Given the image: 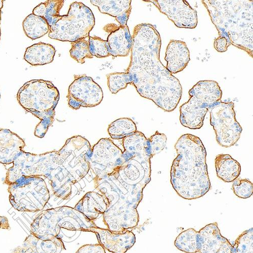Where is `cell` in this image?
<instances>
[{"label":"cell","instance_id":"1","mask_svg":"<svg viewBox=\"0 0 253 253\" xmlns=\"http://www.w3.org/2000/svg\"><path fill=\"white\" fill-rule=\"evenodd\" d=\"M131 61L126 70L140 95L165 112H173L181 98L179 81L161 63L160 34L149 24L136 26L132 36Z\"/></svg>","mask_w":253,"mask_h":253},{"label":"cell","instance_id":"2","mask_svg":"<svg viewBox=\"0 0 253 253\" xmlns=\"http://www.w3.org/2000/svg\"><path fill=\"white\" fill-rule=\"evenodd\" d=\"M177 153L171 170V183L182 198L193 200L204 196L211 187L205 147L198 137L186 134L175 145Z\"/></svg>","mask_w":253,"mask_h":253},{"label":"cell","instance_id":"3","mask_svg":"<svg viewBox=\"0 0 253 253\" xmlns=\"http://www.w3.org/2000/svg\"><path fill=\"white\" fill-rule=\"evenodd\" d=\"M94 182L95 188L109 202L103 214L108 229L123 233L136 227L139 221L137 208L143 198V189L126 184L116 173Z\"/></svg>","mask_w":253,"mask_h":253},{"label":"cell","instance_id":"4","mask_svg":"<svg viewBox=\"0 0 253 253\" xmlns=\"http://www.w3.org/2000/svg\"><path fill=\"white\" fill-rule=\"evenodd\" d=\"M220 36L253 55V1H203Z\"/></svg>","mask_w":253,"mask_h":253},{"label":"cell","instance_id":"5","mask_svg":"<svg viewBox=\"0 0 253 253\" xmlns=\"http://www.w3.org/2000/svg\"><path fill=\"white\" fill-rule=\"evenodd\" d=\"M92 148L89 142L81 136L68 139L59 151L57 167L47 178L55 196L69 200L72 185L79 182L90 170Z\"/></svg>","mask_w":253,"mask_h":253},{"label":"cell","instance_id":"6","mask_svg":"<svg viewBox=\"0 0 253 253\" xmlns=\"http://www.w3.org/2000/svg\"><path fill=\"white\" fill-rule=\"evenodd\" d=\"M17 99L21 106L40 120L35 135L43 138L54 121L59 99L58 90L50 81L33 80L21 87Z\"/></svg>","mask_w":253,"mask_h":253},{"label":"cell","instance_id":"7","mask_svg":"<svg viewBox=\"0 0 253 253\" xmlns=\"http://www.w3.org/2000/svg\"><path fill=\"white\" fill-rule=\"evenodd\" d=\"M123 163L118 172L120 179L126 184L143 189L151 180V156L147 139L141 132L123 139Z\"/></svg>","mask_w":253,"mask_h":253},{"label":"cell","instance_id":"8","mask_svg":"<svg viewBox=\"0 0 253 253\" xmlns=\"http://www.w3.org/2000/svg\"><path fill=\"white\" fill-rule=\"evenodd\" d=\"M97 225L75 208L62 206L42 211L31 226V234L42 240L58 237L61 228L88 231Z\"/></svg>","mask_w":253,"mask_h":253},{"label":"cell","instance_id":"9","mask_svg":"<svg viewBox=\"0 0 253 253\" xmlns=\"http://www.w3.org/2000/svg\"><path fill=\"white\" fill-rule=\"evenodd\" d=\"M191 96L180 108V120L185 127L201 129L208 109L221 100L222 92L217 82L201 81L189 91Z\"/></svg>","mask_w":253,"mask_h":253},{"label":"cell","instance_id":"10","mask_svg":"<svg viewBox=\"0 0 253 253\" xmlns=\"http://www.w3.org/2000/svg\"><path fill=\"white\" fill-rule=\"evenodd\" d=\"M8 191L10 204L20 212L40 211L50 199L47 184L40 177H21L9 185Z\"/></svg>","mask_w":253,"mask_h":253},{"label":"cell","instance_id":"11","mask_svg":"<svg viewBox=\"0 0 253 253\" xmlns=\"http://www.w3.org/2000/svg\"><path fill=\"white\" fill-rule=\"evenodd\" d=\"M95 26V18L91 9L81 2H75L66 15H62L50 28L48 36L63 42H74L89 37Z\"/></svg>","mask_w":253,"mask_h":253},{"label":"cell","instance_id":"12","mask_svg":"<svg viewBox=\"0 0 253 253\" xmlns=\"http://www.w3.org/2000/svg\"><path fill=\"white\" fill-rule=\"evenodd\" d=\"M233 102L221 100L211 107V125L213 126L216 140L221 146L228 148L236 144L241 137L243 129L236 118Z\"/></svg>","mask_w":253,"mask_h":253},{"label":"cell","instance_id":"13","mask_svg":"<svg viewBox=\"0 0 253 253\" xmlns=\"http://www.w3.org/2000/svg\"><path fill=\"white\" fill-rule=\"evenodd\" d=\"M123 161L119 147L110 138L101 139L92 149L89 162L94 180L104 179L118 172Z\"/></svg>","mask_w":253,"mask_h":253},{"label":"cell","instance_id":"14","mask_svg":"<svg viewBox=\"0 0 253 253\" xmlns=\"http://www.w3.org/2000/svg\"><path fill=\"white\" fill-rule=\"evenodd\" d=\"M74 77L67 96L70 107L77 110L82 107H95L101 103L103 93L98 84L85 75Z\"/></svg>","mask_w":253,"mask_h":253},{"label":"cell","instance_id":"15","mask_svg":"<svg viewBox=\"0 0 253 253\" xmlns=\"http://www.w3.org/2000/svg\"><path fill=\"white\" fill-rule=\"evenodd\" d=\"M149 2L154 3L178 28L195 29L197 27V12L184 0H155Z\"/></svg>","mask_w":253,"mask_h":253},{"label":"cell","instance_id":"16","mask_svg":"<svg viewBox=\"0 0 253 253\" xmlns=\"http://www.w3.org/2000/svg\"><path fill=\"white\" fill-rule=\"evenodd\" d=\"M88 231L95 233L99 244L113 253H125L136 242L135 235L128 230L123 233H114L97 226L91 227Z\"/></svg>","mask_w":253,"mask_h":253},{"label":"cell","instance_id":"17","mask_svg":"<svg viewBox=\"0 0 253 253\" xmlns=\"http://www.w3.org/2000/svg\"><path fill=\"white\" fill-rule=\"evenodd\" d=\"M199 233L200 253H231L233 246L223 237L216 222L202 228Z\"/></svg>","mask_w":253,"mask_h":253},{"label":"cell","instance_id":"18","mask_svg":"<svg viewBox=\"0 0 253 253\" xmlns=\"http://www.w3.org/2000/svg\"><path fill=\"white\" fill-rule=\"evenodd\" d=\"M165 60L166 69L171 74L182 71L190 61V53L184 42L172 40L168 45Z\"/></svg>","mask_w":253,"mask_h":253},{"label":"cell","instance_id":"19","mask_svg":"<svg viewBox=\"0 0 253 253\" xmlns=\"http://www.w3.org/2000/svg\"><path fill=\"white\" fill-rule=\"evenodd\" d=\"M65 249L64 244L58 237L42 240L31 234L12 253H60Z\"/></svg>","mask_w":253,"mask_h":253},{"label":"cell","instance_id":"20","mask_svg":"<svg viewBox=\"0 0 253 253\" xmlns=\"http://www.w3.org/2000/svg\"><path fill=\"white\" fill-rule=\"evenodd\" d=\"M109 202L102 194L91 192L87 193L76 205L75 209L91 221L106 211Z\"/></svg>","mask_w":253,"mask_h":253},{"label":"cell","instance_id":"21","mask_svg":"<svg viewBox=\"0 0 253 253\" xmlns=\"http://www.w3.org/2000/svg\"><path fill=\"white\" fill-rule=\"evenodd\" d=\"M108 45L110 55L125 57L129 55L132 46V37L127 25L116 26L108 38Z\"/></svg>","mask_w":253,"mask_h":253},{"label":"cell","instance_id":"22","mask_svg":"<svg viewBox=\"0 0 253 253\" xmlns=\"http://www.w3.org/2000/svg\"><path fill=\"white\" fill-rule=\"evenodd\" d=\"M131 0H91V3L97 6L100 12L116 18L122 26H126L131 12Z\"/></svg>","mask_w":253,"mask_h":253},{"label":"cell","instance_id":"23","mask_svg":"<svg viewBox=\"0 0 253 253\" xmlns=\"http://www.w3.org/2000/svg\"><path fill=\"white\" fill-rule=\"evenodd\" d=\"M55 53L52 45L40 42L27 48L24 59L32 66H44L53 61Z\"/></svg>","mask_w":253,"mask_h":253},{"label":"cell","instance_id":"24","mask_svg":"<svg viewBox=\"0 0 253 253\" xmlns=\"http://www.w3.org/2000/svg\"><path fill=\"white\" fill-rule=\"evenodd\" d=\"M215 165L218 177L225 182H233L241 174L240 164L229 155H217Z\"/></svg>","mask_w":253,"mask_h":253},{"label":"cell","instance_id":"25","mask_svg":"<svg viewBox=\"0 0 253 253\" xmlns=\"http://www.w3.org/2000/svg\"><path fill=\"white\" fill-rule=\"evenodd\" d=\"M64 3V0H48L36 7L33 14L43 18L50 28L61 18L60 11Z\"/></svg>","mask_w":253,"mask_h":253},{"label":"cell","instance_id":"26","mask_svg":"<svg viewBox=\"0 0 253 253\" xmlns=\"http://www.w3.org/2000/svg\"><path fill=\"white\" fill-rule=\"evenodd\" d=\"M23 26L26 36L32 40L43 37L50 30L48 24L43 18L33 13L25 19Z\"/></svg>","mask_w":253,"mask_h":253},{"label":"cell","instance_id":"27","mask_svg":"<svg viewBox=\"0 0 253 253\" xmlns=\"http://www.w3.org/2000/svg\"><path fill=\"white\" fill-rule=\"evenodd\" d=\"M174 244L185 253H197L200 251L199 233L194 228H189L177 237Z\"/></svg>","mask_w":253,"mask_h":253},{"label":"cell","instance_id":"28","mask_svg":"<svg viewBox=\"0 0 253 253\" xmlns=\"http://www.w3.org/2000/svg\"><path fill=\"white\" fill-rule=\"evenodd\" d=\"M108 132L115 140L123 139L137 131L135 123L129 118H121L112 122L109 126Z\"/></svg>","mask_w":253,"mask_h":253},{"label":"cell","instance_id":"29","mask_svg":"<svg viewBox=\"0 0 253 253\" xmlns=\"http://www.w3.org/2000/svg\"><path fill=\"white\" fill-rule=\"evenodd\" d=\"M71 45V56L78 63L83 64L86 59L93 58L90 51L89 39H82L72 42Z\"/></svg>","mask_w":253,"mask_h":253},{"label":"cell","instance_id":"30","mask_svg":"<svg viewBox=\"0 0 253 253\" xmlns=\"http://www.w3.org/2000/svg\"><path fill=\"white\" fill-rule=\"evenodd\" d=\"M107 77L109 88L113 94H116L120 90L126 88L129 84H132L131 77L126 72L111 73Z\"/></svg>","mask_w":253,"mask_h":253},{"label":"cell","instance_id":"31","mask_svg":"<svg viewBox=\"0 0 253 253\" xmlns=\"http://www.w3.org/2000/svg\"><path fill=\"white\" fill-rule=\"evenodd\" d=\"M231 253H253V229L246 230L236 240Z\"/></svg>","mask_w":253,"mask_h":253},{"label":"cell","instance_id":"32","mask_svg":"<svg viewBox=\"0 0 253 253\" xmlns=\"http://www.w3.org/2000/svg\"><path fill=\"white\" fill-rule=\"evenodd\" d=\"M88 38L90 51L93 56L103 58L111 56L109 52L107 41H104L96 36H89Z\"/></svg>","mask_w":253,"mask_h":253},{"label":"cell","instance_id":"33","mask_svg":"<svg viewBox=\"0 0 253 253\" xmlns=\"http://www.w3.org/2000/svg\"><path fill=\"white\" fill-rule=\"evenodd\" d=\"M232 189L238 197L245 199L253 195V184L248 179L237 178L233 181Z\"/></svg>","mask_w":253,"mask_h":253},{"label":"cell","instance_id":"34","mask_svg":"<svg viewBox=\"0 0 253 253\" xmlns=\"http://www.w3.org/2000/svg\"><path fill=\"white\" fill-rule=\"evenodd\" d=\"M167 137L163 133L157 131L149 139H147V143L152 158L160 153L166 145Z\"/></svg>","mask_w":253,"mask_h":253},{"label":"cell","instance_id":"35","mask_svg":"<svg viewBox=\"0 0 253 253\" xmlns=\"http://www.w3.org/2000/svg\"><path fill=\"white\" fill-rule=\"evenodd\" d=\"M76 253H106L100 245H86L81 247Z\"/></svg>","mask_w":253,"mask_h":253},{"label":"cell","instance_id":"36","mask_svg":"<svg viewBox=\"0 0 253 253\" xmlns=\"http://www.w3.org/2000/svg\"><path fill=\"white\" fill-rule=\"evenodd\" d=\"M214 45L218 52H224L227 50L228 47L231 44L225 37L219 36L215 40Z\"/></svg>","mask_w":253,"mask_h":253},{"label":"cell","instance_id":"37","mask_svg":"<svg viewBox=\"0 0 253 253\" xmlns=\"http://www.w3.org/2000/svg\"><path fill=\"white\" fill-rule=\"evenodd\" d=\"M10 228L8 219L4 216H0V229L10 230Z\"/></svg>","mask_w":253,"mask_h":253},{"label":"cell","instance_id":"38","mask_svg":"<svg viewBox=\"0 0 253 253\" xmlns=\"http://www.w3.org/2000/svg\"><path fill=\"white\" fill-rule=\"evenodd\" d=\"M4 0H0V25H1V13L2 9L3 7ZM1 27H0V39H1Z\"/></svg>","mask_w":253,"mask_h":253},{"label":"cell","instance_id":"39","mask_svg":"<svg viewBox=\"0 0 253 253\" xmlns=\"http://www.w3.org/2000/svg\"><path fill=\"white\" fill-rule=\"evenodd\" d=\"M0 98H1V94H0Z\"/></svg>","mask_w":253,"mask_h":253}]
</instances>
